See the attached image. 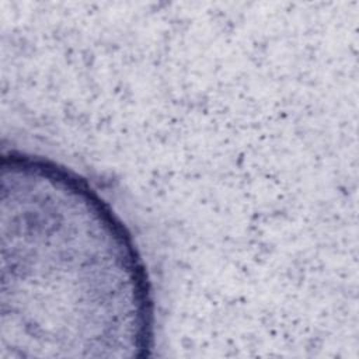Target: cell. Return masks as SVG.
<instances>
[{"instance_id": "obj_1", "label": "cell", "mask_w": 359, "mask_h": 359, "mask_svg": "<svg viewBox=\"0 0 359 359\" xmlns=\"http://www.w3.org/2000/svg\"><path fill=\"white\" fill-rule=\"evenodd\" d=\"M1 175V341L38 356L143 355L149 283L114 212L43 160L13 154Z\"/></svg>"}]
</instances>
